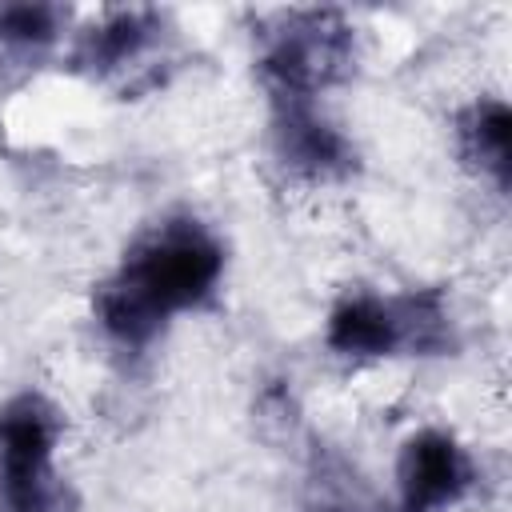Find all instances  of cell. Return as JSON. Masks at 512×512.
<instances>
[{"label":"cell","mask_w":512,"mask_h":512,"mask_svg":"<svg viewBox=\"0 0 512 512\" xmlns=\"http://www.w3.org/2000/svg\"><path fill=\"white\" fill-rule=\"evenodd\" d=\"M224 276V244L192 216L152 224L96 288L100 332L128 352H144L172 316L212 300Z\"/></svg>","instance_id":"1"},{"label":"cell","mask_w":512,"mask_h":512,"mask_svg":"<svg viewBox=\"0 0 512 512\" xmlns=\"http://www.w3.org/2000/svg\"><path fill=\"white\" fill-rule=\"evenodd\" d=\"M60 432V408L40 392H16L0 404L4 512H76L68 484L56 476Z\"/></svg>","instance_id":"2"},{"label":"cell","mask_w":512,"mask_h":512,"mask_svg":"<svg viewBox=\"0 0 512 512\" xmlns=\"http://www.w3.org/2000/svg\"><path fill=\"white\" fill-rule=\"evenodd\" d=\"M352 60V32L336 12H296L288 16L260 56L264 88L272 104L312 100L320 88L344 76Z\"/></svg>","instance_id":"3"},{"label":"cell","mask_w":512,"mask_h":512,"mask_svg":"<svg viewBox=\"0 0 512 512\" xmlns=\"http://www.w3.org/2000/svg\"><path fill=\"white\" fill-rule=\"evenodd\" d=\"M472 456L444 428H416L396 456V508L400 512H448L472 488Z\"/></svg>","instance_id":"4"},{"label":"cell","mask_w":512,"mask_h":512,"mask_svg":"<svg viewBox=\"0 0 512 512\" xmlns=\"http://www.w3.org/2000/svg\"><path fill=\"white\" fill-rule=\"evenodd\" d=\"M272 148H276V160L300 176V180H312V184H324V180H340L344 172H352V144L348 136L324 120L312 100H280L276 112H272Z\"/></svg>","instance_id":"5"},{"label":"cell","mask_w":512,"mask_h":512,"mask_svg":"<svg viewBox=\"0 0 512 512\" xmlns=\"http://www.w3.org/2000/svg\"><path fill=\"white\" fill-rule=\"evenodd\" d=\"M324 344L344 360H384L404 352V308L400 296L348 292L324 320Z\"/></svg>","instance_id":"6"},{"label":"cell","mask_w":512,"mask_h":512,"mask_svg":"<svg viewBox=\"0 0 512 512\" xmlns=\"http://www.w3.org/2000/svg\"><path fill=\"white\" fill-rule=\"evenodd\" d=\"M456 148L460 160L492 180L500 192L512 180V112L500 96H480L456 116Z\"/></svg>","instance_id":"7"},{"label":"cell","mask_w":512,"mask_h":512,"mask_svg":"<svg viewBox=\"0 0 512 512\" xmlns=\"http://www.w3.org/2000/svg\"><path fill=\"white\" fill-rule=\"evenodd\" d=\"M156 36V12L148 8H116L108 12L100 24H92L80 36L76 60L88 72H116L124 64H132Z\"/></svg>","instance_id":"8"},{"label":"cell","mask_w":512,"mask_h":512,"mask_svg":"<svg viewBox=\"0 0 512 512\" xmlns=\"http://www.w3.org/2000/svg\"><path fill=\"white\" fill-rule=\"evenodd\" d=\"M60 36V8L52 4H4L0 44L12 52H40Z\"/></svg>","instance_id":"9"},{"label":"cell","mask_w":512,"mask_h":512,"mask_svg":"<svg viewBox=\"0 0 512 512\" xmlns=\"http://www.w3.org/2000/svg\"><path fill=\"white\" fill-rule=\"evenodd\" d=\"M308 512H348V508H344V504H336V500H320V504H312ZM352 512H356V508H352Z\"/></svg>","instance_id":"10"}]
</instances>
